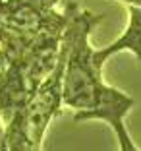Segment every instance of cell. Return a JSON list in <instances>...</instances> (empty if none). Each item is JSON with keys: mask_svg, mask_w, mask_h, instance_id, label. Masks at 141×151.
Here are the masks:
<instances>
[{"mask_svg": "<svg viewBox=\"0 0 141 151\" xmlns=\"http://www.w3.org/2000/svg\"><path fill=\"white\" fill-rule=\"evenodd\" d=\"M68 22L62 33L60 52L64 58L62 68V105L77 111L93 109L101 93L102 70L93 62V49L89 45V35L102 16L81 10L77 4L66 6Z\"/></svg>", "mask_w": 141, "mask_h": 151, "instance_id": "obj_1", "label": "cell"}, {"mask_svg": "<svg viewBox=\"0 0 141 151\" xmlns=\"http://www.w3.org/2000/svg\"><path fill=\"white\" fill-rule=\"evenodd\" d=\"M35 89L37 83L31 80L29 70L0 50V118L4 124L25 109Z\"/></svg>", "mask_w": 141, "mask_h": 151, "instance_id": "obj_2", "label": "cell"}, {"mask_svg": "<svg viewBox=\"0 0 141 151\" xmlns=\"http://www.w3.org/2000/svg\"><path fill=\"white\" fill-rule=\"evenodd\" d=\"M58 0H0V23L39 31L44 27L58 25L68 19L66 12L54 10Z\"/></svg>", "mask_w": 141, "mask_h": 151, "instance_id": "obj_3", "label": "cell"}, {"mask_svg": "<svg viewBox=\"0 0 141 151\" xmlns=\"http://www.w3.org/2000/svg\"><path fill=\"white\" fill-rule=\"evenodd\" d=\"M128 12H130V22H128L126 31L122 33V37H118L114 43H110L104 49L93 50V62H95V66L99 70H102L104 62L110 56L124 52V50L135 54L141 62V6L128 4Z\"/></svg>", "mask_w": 141, "mask_h": 151, "instance_id": "obj_4", "label": "cell"}, {"mask_svg": "<svg viewBox=\"0 0 141 151\" xmlns=\"http://www.w3.org/2000/svg\"><path fill=\"white\" fill-rule=\"evenodd\" d=\"M122 2H126V4H137V2H141V0H122Z\"/></svg>", "mask_w": 141, "mask_h": 151, "instance_id": "obj_5", "label": "cell"}]
</instances>
